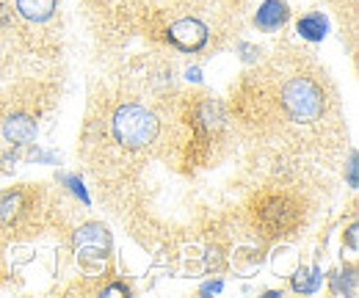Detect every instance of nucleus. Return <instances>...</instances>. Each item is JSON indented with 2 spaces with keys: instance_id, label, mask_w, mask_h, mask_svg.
<instances>
[{
  "instance_id": "f257e3e1",
  "label": "nucleus",
  "mask_w": 359,
  "mask_h": 298,
  "mask_svg": "<svg viewBox=\"0 0 359 298\" xmlns=\"http://www.w3.org/2000/svg\"><path fill=\"white\" fill-rule=\"evenodd\" d=\"M114 135L122 147L128 149H141L147 144L155 141L158 135V116L152 111H147L144 105H122L114 114Z\"/></svg>"
},
{
  "instance_id": "f03ea898",
  "label": "nucleus",
  "mask_w": 359,
  "mask_h": 298,
  "mask_svg": "<svg viewBox=\"0 0 359 298\" xmlns=\"http://www.w3.org/2000/svg\"><path fill=\"white\" fill-rule=\"evenodd\" d=\"M285 111L299 122H313L323 114V91L310 78H293L282 88Z\"/></svg>"
},
{
  "instance_id": "7ed1b4c3",
  "label": "nucleus",
  "mask_w": 359,
  "mask_h": 298,
  "mask_svg": "<svg viewBox=\"0 0 359 298\" xmlns=\"http://www.w3.org/2000/svg\"><path fill=\"white\" fill-rule=\"evenodd\" d=\"M257 218H260V224H263L266 235H282L287 226H293V221H296V210H293V205H290L287 199L273 196V199H266V202L260 205Z\"/></svg>"
},
{
  "instance_id": "20e7f679",
  "label": "nucleus",
  "mask_w": 359,
  "mask_h": 298,
  "mask_svg": "<svg viewBox=\"0 0 359 298\" xmlns=\"http://www.w3.org/2000/svg\"><path fill=\"white\" fill-rule=\"evenodd\" d=\"M75 246H78V255L89 257V259H105L108 249H111V235L102 224H86L78 229L75 235Z\"/></svg>"
},
{
  "instance_id": "39448f33",
  "label": "nucleus",
  "mask_w": 359,
  "mask_h": 298,
  "mask_svg": "<svg viewBox=\"0 0 359 298\" xmlns=\"http://www.w3.org/2000/svg\"><path fill=\"white\" fill-rule=\"evenodd\" d=\"M169 39L177 44L180 50L194 53V50L205 47V42H208V28L199 20H191L188 17V20H180V22H175L169 28Z\"/></svg>"
},
{
  "instance_id": "423d86ee",
  "label": "nucleus",
  "mask_w": 359,
  "mask_h": 298,
  "mask_svg": "<svg viewBox=\"0 0 359 298\" xmlns=\"http://www.w3.org/2000/svg\"><path fill=\"white\" fill-rule=\"evenodd\" d=\"M287 14L290 11H287V3L285 0H266L260 6V11H257L255 22H257L260 31H276V28H282L287 22Z\"/></svg>"
},
{
  "instance_id": "0eeeda50",
  "label": "nucleus",
  "mask_w": 359,
  "mask_h": 298,
  "mask_svg": "<svg viewBox=\"0 0 359 298\" xmlns=\"http://www.w3.org/2000/svg\"><path fill=\"white\" fill-rule=\"evenodd\" d=\"M3 135L8 144H25L36 135V122L28 119V116H11L6 125H3Z\"/></svg>"
},
{
  "instance_id": "6e6552de",
  "label": "nucleus",
  "mask_w": 359,
  "mask_h": 298,
  "mask_svg": "<svg viewBox=\"0 0 359 298\" xmlns=\"http://www.w3.org/2000/svg\"><path fill=\"white\" fill-rule=\"evenodd\" d=\"M17 11L31 22H45L55 11V0H17Z\"/></svg>"
},
{
  "instance_id": "1a4fd4ad",
  "label": "nucleus",
  "mask_w": 359,
  "mask_h": 298,
  "mask_svg": "<svg viewBox=\"0 0 359 298\" xmlns=\"http://www.w3.org/2000/svg\"><path fill=\"white\" fill-rule=\"evenodd\" d=\"M299 34H302L304 39H310V42H320V39L326 36V20H323L320 14L304 17V20L299 22Z\"/></svg>"
},
{
  "instance_id": "9d476101",
  "label": "nucleus",
  "mask_w": 359,
  "mask_h": 298,
  "mask_svg": "<svg viewBox=\"0 0 359 298\" xmlns=\"http://www.w3.org/2000/svg\"><path fill=\"white\" fill-rule=\"evenodd\" d=\"M318 285H320V273H318V271H307V268H302V271L293 276V287H296L299 293H315V290H318Z\"/></svg>"
},
{
  "instance_id": "9b49d317",
  "label": "nucleus",
  "mask_w": 359,
  "mask_h": 298,
  "mask_svg": "<svg viewBox=\"0 0 359 298\" xmlns=\"http://www.w3.org/2000/svg\"><path fill=\"white\" fill-rule=\"evenodd\" d=\"M61 180H64V182L72 188V194H75V196H81V199L89 205V194L83 191V185H81V180H78V177H61Z\"/></svg>"
},
{
  "instance_id": "f8f14e48",
  "label": "nucleus",
  "mask_w": 359,
  "mask_h": 298,
  "mask_svg": "<svg viewBox=\"0 0 359 298\" xmlns=\"http://www.w3.org/2000/svg\"><path fill=\"white\" fill-rule=\"evenodd\" d=\"M102 296H128V287H122V285H111Z\"/></svg>"
},
{
  "instance_id": "ddd939ff",
  "label": "nucleus",
  "mask_w": 359,
  "mask_h": 298,
  "mask_svg": "<svg viewBox=\"0 0 359 298\" xmlns=\"http://www.w3.org/2000/svg\"><path fill=\"white\" fill-rule=\"evenodd\" d=\"M348 180H351V188H357V155L351 158V166H348Z\"/></svg>"
},
{
  "instance_id": "4468645a",
  "label": "nucleus",
  "mask_w": 359,
  "mask_h": 298,
  "mask_svg": "<svg viewBox=\"0 0 359 298\" xmlns=\"http://www.w3.org/2000/svg\"><path fill=\"white\" fill-rule=\"evenodd\" d=\"M348 246L357 252V226H351V229H348Z\"/></svg>"
},
{
  "instance_id": "2eb2a0df",
  "label": "nucleus",
  "mask_w": 359,
  "mask_h": 298,
  "mask_svg": "<svg viewBox=\"0 0 359 298\" xmlns=\"http://www.w3.org/2000/svg\"><path fill=\"white\" fill-rule=\"evenodd\" d=\"M219 290H222V282H213V285H205L202 293H219Z\"/></svg>"
},
{
  "instance_id": "dca6fc26",
  "label": "nucleus",
  "mask_w": 359,
  "mask_h": 298,
  "mask_svg": "<svg viewBox=\"0 0 359 298\" xmlns=\"http://www.w3.org/2000/svg\"><path fill=\"white\" fill-rule=\"evenodd\" d=\"M188 78L191 81H199V69H188Z\"/></svg>"
}]
</instances>
